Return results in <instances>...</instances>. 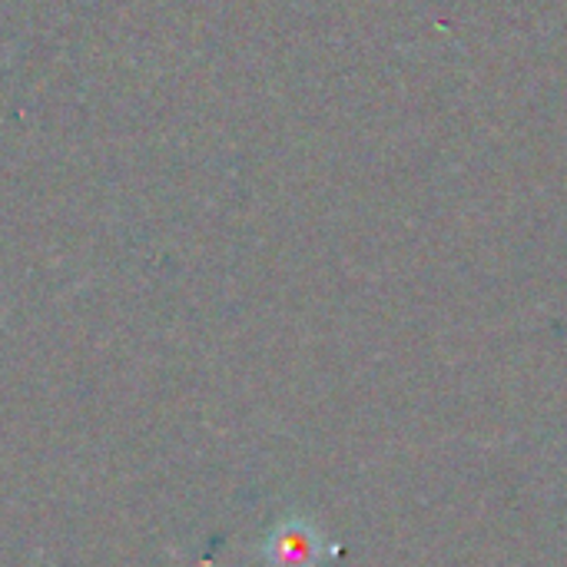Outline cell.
Here are the masks:
<instances>
[{
	"mask_svg": "<svg viewBox=\"0 0 567 567\" xmlns=\"http://www.w3.org/2000/svg\"><path fill=\"white\" fill-rule=\"evenodd\" d=\"M329 542L309 518H282L262 538V558L269 567H322Z\"/></svg>",
	"mask_w": 567,
	"mask_h": 567,
	"instance_id": "1",
	"label": "cell"
}]
</instances>
